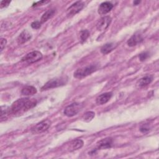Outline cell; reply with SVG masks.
Masks as SVG:
<instances>
[{
  "mask_svg": "<svg viewBox=\"0 0 159 159\" xmlns=\"http://www.w3.org/2000/svg\"><path fill=\"white\" fill-rule=\"evenodd\" d=\"M37 104V101L34 99L28 98L19 99L14 102L10 108L12 114H17L21 111L25 112L34 107Z\"/></svg>",
  "mask_w": 159,
  "mask_h": 159,
  "instance_id": "obj_1",
  "label": "cell"
},
{
  "mask_svg": "<svg viewBox=\"0 0 159 159\" xmlns=\"http://www.w3.org/2000/svg\"><path fill=\"white\" fill-rule=\"evenodd\" d=\"M68 80L66 77H60L54 79H52L48 81L41 88L42 91L47 90L52 88H55L61 86L65 85Z\"/></svg>",
  "mask_w": 159,
  "mask_h": 159,
  "instance_id": "obj_2",
  "label": "cell"
},
{
  "mask_svg": "<svg viewBox=\"0 0 159 159\" xmlns=\"http://www.w3.org/2000/svg\"><path fill=\"white\" fill-rule=\"evenodd\" d=\"M96 69H97L96 66L94 65H91L81 68H79L76 70L74 73V77L78 79L84 78L91 75V73H93L94 71L96 70Z\"/></svg>",
  "mask_w": 159,
  "mask_h": 159,
  "instance_id": "obj_3",
  "label": "cell"
},
{
  "mask_svg": "<svg viewBox=\"0 0 159 159\" xmlns=\"http://www.w3.org/2000/svg\"><path fill=\"white\" fill-rule=\"evenodd\" d=\"M52 122L49 119L43 120L35 124L31 129V132L34 134H40L46 131L51 125Z\"/></svg>",
  "mask_w": 159,
  "mask_h": 159,
  "instance_id": "obj_4",
  "label": "cell"
},
{
  "mask_svg": "<svg viewBox=\"0 0 159 159\" xmlns=\"http://www.w3.org/2000/svg\"><path fill=\"white\" fill-rule=\"evenodd\" d=\"M43 55L39 51H33L27 53L22 58V61H24L28 64H32L42 60Z\"/></svg>",
  "mask_w": 159,
  "mask_h": 159,
  "instance_id": "obj_5",
  "label": "cell"
},
{
  "mask_svg": "<svg viewBox=\"0 0 159 159\" xmlns=\"http://www.w3.org/2000/svg\"><path fill=\"white\" fill-rule=\"evenodd\" d=\"M82 104L78 102L73 103L68 106L64 110V114L68 117H72L76 115L81 109Z\"/></svg>",
  "mask_w": 159,
  "mask_h": 159,
  "instance_id": "obj_6",
  "label": "cell"
},
{
  "mask_svg": "<svg viewBox=\"0 0 159 159\" xmlns=\"http://www.w3.org/2000/svg\"><path fill=\"white\" fill-rule=\"evenodd\" d=\"M84 7V4L81 1H77L70 6L66 10V14L68 17L73 16L78 13Z\"/></svg>",
  "mask_w": 159,
  "mask_h": 159,
  "instance_id": "obj_7",
  "label": "cell"
},
{
  "mask_svg": "<svg viewBox=\"0 0 159 159\" xmlns=\"http://www.w3.org/2000/svg\"><path fill=\"white\" fill-rule=\"evenodd\" d=\"M112 19L110 16H104L101 17L96 24L97 29L99 31L105 30L110 25Z\"/></svg>",
  "mask_w": 159,
  "mask_h": 159,
  "instance_id": "obj_8",
  "label": "cell"
},
{
  "mask_svg": "<svg viewBox=\"0 0 159 159\" xmlns=\"http://www.w3.org/2000/svg\"><path fill=\"white\" fill-rule=\"evenodd\" d=\"M113 4L110 2L106 1L102 2L98 7V12L101 15L106 14L111 11V9L113 8Z\"/></svg>",
  "mask_w": 159,
  "mask_h": 159,
  "instance_id": "obj_9",
  "label": "cell"
},
{
  "mask_svg": "<svg viewBox=\"0 0 159 159\" xmlns=\"http://www.w3.org/2000/svg\"><path fill=\"white\" fill-rule=\"evenodd\" d=\"M143 41V37L139 32L135 33L127 41V45L129 47H134Z\"/></svg>",
  "mask_w": 159,
  "mask_h": 159,
  "instance_id": "obj_10",
  "label": "cell"
},
{
  "mask_svg": "<svg viewBox=\"0 0 159 159\" xmlns=\"http://www.w3.org/2000/svg\"><path fill=\"white\" fill-rule=\"evenodd\" d=\"M112 93L111 92H107L98 96L96 99V102L98 105H102L107 102L111 98Z\"/></svg>",
  "mask_w": 159,
  "mask_h": 159,
  "instance_id": "obj_11",
  "label": "cell"
},
{
  "mask_svg": "<svg viewBox=\"0 0 159 159\" xmlns=\"http://www.w3.org/2000/svg\"><path fill=\"white\" fill-rule=\"evenodd\" d=\"M112 145V139L111 137L102 139L97 143V146L99 149H106L111 147Z\"/></svg>",
  "mask_w": 159,
  "mask_h": 159,
  "instance_id": "obj_12",
  "label": "cell"
},
{
  "mask_svg": "<svg viewBox=\"0 0 159 159\" xmlns=\"http://www.w3.org/2000/svg\"><path fill=\"white\" fill-rule=\"evenodd\" d=\"M32 37L31 34L27 30L22 31L17 38V42L18 44H22L28 40H29Z\"/></svg>",
  "mask_w": 159,
  "mask_h": 159,
  "instance_id": "obj_13",
  "label": "cell"
},
{
  "mask_svg": "<svg viewBox=\"0 0 159 159\" xmlns=\"http://www.w3.org/2000/svg\"><path fill=\"white\" fill-rule=\"evenodd\" d=\"M153 76L152 75H146L143 77H142V78H140L138 82H137V85L139 87H143L145 86L148 84H149L150 83H151V82L153 81Z\"/></svg>",
  "mask_w": 159,
  "mask_h": 159,
  "instance_id": "obj_14",
  "label": "cell"
},
{
  "mask_svg": "<svg viewBox=\"0 0 159 159\" xmlns=\"http://www.w3.org/2000/svg\"><path fill=\"white\" fill-rule=\"evenodd\" d=\"M83 146V141L81 139H76L70 143L69 147V150L70 151H73L76 150H78L81 148Z\"/></svg>",
  "mask_w": 159,
  "mask_h": 159,
  "instance_id": "obj_15",
  "label": "cell"
},
{
  "mask_svg": "<svg viewBox=\"0 0 159 159\" xmlns=\"http://www.w3.org/2000/svg\"><path fill=\"white\" fill-rule=\"evenodd\" d=\"M37 93V89L32 86H25L22 89L21 93L24 96L34 95Z\"/></svg>",
  "mask_w": 159,
  "mask_h": 159,
  "instance_id": "obj_16",
  "label": "cell"
},
{
  "mask_svg": "<svg viewBox=\"0 0 159 159\" xmlns=\"http://www.w3.org/2000/svg\"><path fill=\"white\" fill-rule=\"evenodd\" d=\"M56 12V9H51L48 11H47L42 16L40 19V22L41 23H43L46 21H47L48 19H51L55 14Z\"/></svg>",
  "mask_w": 159,
  "mask_h": 159,
  "instance_id": "obj_17",
  "label": "cell"
},
{
  "mask_svg": "<svg viewBox=\"0 0 159 159\" xmlns=\"http://www.w3.org/2000/svg\"><path fill=\"white\" fill-rule=\"evenodd\" d=\"M117 45H115L114 43H107L104 45L101 48V52L102 54H107L110 53L111 51H112L116 47Z\"/></svg>",
  "mask_w": 159,
  "mask_h": 159,
  "instance_id": "obj_18",
  "label": "cell"
},
{
  "mask_svg": "<svg viewBox=\"0 0 159 159\" xmlns=\"http://www.w3.org/2000/svg\"><path fill=\"white\" fill-rule=\"evenodd\" d=\"M94 116H95V113L94 112L88 111L83 115L82 119L83 121L88 122H90L94 118Z\"/></svg>",
  "mask_w": 159,
  "mask_h": 159,
  "instance_id": "obj_19",
  "label": "cell"
},
{
  "mask_svg": "<svg viewBox=\"0 0 159 159\" xmlns=\"http://www.w3.org/2000/svg\"><path fill=\"white\" fill-rule=\"evenodd\" d=\"M89 36V32L88 30H81L80 33V38L82 43L85 42Z\"/></svg>",
  "mask_w": 159,
  "mask_h": 159,
  "instance_id": "obj_20",
  "label": "cell"
},
{
  "mask_svg": "<svg viewBox=\"0 0 159 159\" xmlns=\"http://www.w3.org/2000/svg\"><path fill=\"white\" fill-rule=\"evenodd\" d=\"M9 112H11L10 108H8L6 106H2L1 107V120L3 119L4 116V118L7 116V115L9 114Z\"/></svg>",
  "mask_w": 159,
  "mask_h": 159,
  "instance_id": "obj_21",
  "label": "cell"
},
{
  "mask_svg": "<svg viewBox=\"0 0 159 159\" xmlns=\"http://www.w3.org/2000/svg\"><path fill=\"white\" fill-rule=\"evenodd\" d=\"M150 128L149 127V125L148 124H143L142 125L140 128V130L142 132V133H144V134H146L148 132H149Z\"/></svg>",
  "mask_w": 159,
  "mask_h": 159,
  "instance_id": "obj_22",
  "label": "cell"
},
{
  "mask_svg": "<svg viewBox=\"0 0 159 159\" xmlns=\"http://www.w3.org/2000/svg\"><path fill=\"white\" fill-rule=\"evenodd\" d=\"M148 57H149V53L148 52H143V53H140L139 56L140 60L142 61L145 60Z\"/></svg>",
  "mask_w": 159,
  "mask_h": 159,
  "instance_id": "obj_23",
  "label": "cell"
},
{
  "mask_svg": "<svg viewBox=\"0 0 159 159\" xmlns=\"http://www.w3.org/2000/svg\"><path fill=\"white\" fill-rule=\"evenodd\" d=\"M41 22L40 21H38V20H36V21H34L33 22L32 24H31V27L33 28V29H38L41 26Z\"/></svg>",
  "mask_w": 159,
  "mask_h": 159,
  "instance_id": "obj_24",
  "label": "cell"
},
{
  "mask_svg": "<svg viewBox=\"0 0 159 159\" xmlns=\"http://www.w3.org/2000/svg\"><path fill=\"white\" fill-rule=\"evenodd\" d=\"M7 43V40L5 39L1 38V52H2L3 50V49L4 48V47H6V45Z\"/></svg>",
  "mask_w": 159,
  "mask_h": 159,
  "instance_id": "obj_25",
  "label": "cell"
},
{
  "mask_svg": "<svg viewBox=\"0 0 159 159\" xmlns=\"http://www.w3.org/2000/svg\"><path fill=\"white\" fill-rule=\"evenodd\" d=\"M49 2H50L49 1H38V2H35V3L33 4V7L37 6L43 5V4H47V3Z\"/></svg>",
  "mask_w": 159,
  "mask_h": 159,
  "instance_id": "obj_26",
  "label": "cell"
},
{
  "mask_svg": "<svg viewBox=\"0 0 159 159\" xmlns=\"http://www.w3.org/2000/svg\"><path fill=\"white\" fill-rule=\"evenodd\" d=\"M10 2H11V1H2L1 2V5H0L1 9L8 6V5L10 4Z\"/></svg>",
  "mask_w": 159,
  "mask_h": 159,
  "instance_id": "obj_27",
  "label": "cell"
},
{
  "mask_svg": "<svg viewBox=\"0 0 159 159\" xmlns=\"http://www.w3.org/2000/svg\"><path fill=\"white\" fill-rule=\"evenodd\" d=\"M140 2V1H134V5H137L138 4H139Z\"/></svg>",
  "mask_w": 159,
  "mask_h": 159,
  "instance_id": "obj_28",
  "label": "cell"
}]
</instances>
